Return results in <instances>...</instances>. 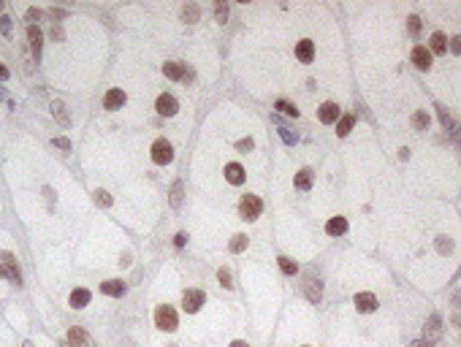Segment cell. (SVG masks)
Masks as SVG:
<instances>
[{
    "mask_svg": "<svg viewBox=\"0 0 461 347\" xmlns=\"http://www.w3.org/2000/svg\"><path fill=\"white\" fill-rule=\"evenodd\" d=\"M260 212H263V201H260L258 196H242V204H239V215H242L244 220H258L260 217Z\"/></svg>",
    "mask_w": 461,
    "mask_h": 347,
    "instance_id": "obj_1",
    "label": "cell"
},
{
    "mask_svg": "<svg viewBox=\"0 0 461 347\" xmlns=\"http://www.w3.org/2000/svg\"><path fill=\"white\" fill-rule=\"evenodd\" d=\"M155 323H158L160 331H174V328H177V312H174L169 304L158 306V309H155Z\"/></svg>",
    "mask_w": 461,
    "mask_h": 347,
    "instance_id": "obj_2",
    "label": "cell"
},
{
    "mask_svg": "<svg viewBox=\"0 0 461 347\" xmlns=\"http://www.w3.org/2000/svg\"><path fill=\"white\" fill-rule=\"evenodd\" d=\"M152 160H155L158 165H166V163L174 160V149H171V144L166 141V138H158V141L152 144Z\"/></svg>",
    "mask_w": 461,
    "mask_h": 347,
    "instance_id": "obj_3",
    "label": "cell"
},
{
    "mask_svg": "<svg viewBox=\"0 0 461 347\" xmlns=\"http://www.w3.org/2000/svg\"><path fill=\"white\" fill-rule=\"evenodd\" d=\"M412 65H415L418 71H429L431 68V52L418 44L415 49H412Z\"/></svg>",
    "mask_w": 461,
    "mask_h": 347,
    "instance_id": "obj_4",
    "label": "cell"
},
{
    "mask_svg": "<svg viewBox=\"0 0 461 347\" xmlns=\"http://www.w3.org/2000/svg\"><path fill=\"white\" fill-rule=\"evenodd\" d=\"M201 304H204V293L201 290H185V296H182L185 312H198V309H201Z\"/></svg>",
    "mask_w": 461,
    "mask_h": 347,
    "instance_id": "obj_5",
    "label": "cell"
},
{
    "mask_svg": "<svg viewBox=\"0 0 461 347\" xmlns=\"http://www.w3.org/2000/svg\"><path fill=\"white\" fill-rule=\"evenodd\" d=\"M177 109H179L177 98L169 95V92H163V95L158 98V111H160L163 117H174V114H177Z\"/></svg>",
    "mask_w": 461,
    "mask_h": 347,
    "instance_id": "obj_6",
    "label": "cell"
},
{
    "mask_svg": "<svg viewBox=\"0 0 461 347\" xmlns=\"http://www.w3.org/2000/svg\"><path fill=\"white\" fill-rule=\"evenodd\" d=\"M68 342L71 347H95V342H92V336L82 328H71L68 331Z\"/></svg>",
    "mask_w": 461,
    "mask_h": 347,
    "instance_id": "obj_7",
    "label": "cell"
},
{
    "mask_svg": "<svg viewBox=\"0 0 461 347\" xmlns=\"http://www.w3.org/2000/svg\"><path fill=\"white\" fill-rule=\"evenodd\" d=\"M125 101H128V98H125V92H122V90H109V92L103 95V106H106L109 111L122 109V106H125Z\"/></svg>",
    "mask_w": 461,
    "mask_h": 347,
    "instance_id": "obj_8",
    "label": "cell"
},
{
    "mask_svg": "<svg viewBox=\"0 0 461 347\" xmlns=\"http://www.w3.org/2000/svg\"><path fill=\"white\" fill-rule=\"evenodd\" d=\"M0 260H3V266H6V274L14 279V285H22V274H19V269H17V258L11 255V252H3Z\"/></svg>",
    "mask_w": 461,
    "mask_h": 347,
    "instance_id": "obj_9",
    "label": "cell"
},
{
    "mask_svg": "<svg viewBox=\"0 0 461 347\" xmlns=\"http://www.w3.org/2000/svg\"><path fill=\"white\" fill-rule=\"evenodd\" d=\"M320 122H326V125L339 122V106H337V103H331V101L320 106Z\"/></svg>",
    "mask_w": 461,
    "mask_h": 347,
    "instance_id": "obj_10",
    "label": "cell"
},
{
    "mask_svg": "<svg viewBox=\"0 0 461 347\" xmlns=\"http://www.w3.org/2000/svg\"><path fill=\"white\" fill-rule=\"evenodd\" d=\"M356 309L358 312H375L377 309V298L372 293H358L356 296Z\"/></svg>",
    "mask_w": 461,
    "mask_h": 347,
    "instance_id": "obj_11",
    "label": "cell"
},
{
    "mask_svg": "<svg viewBox=\"0 0 461 347\" xmlns=\"http://www.w3.org/2000/svg\"><path fill=\"white\" fill-rule=\"evenodd\" d=\"M296 57L301 60V63H312V57H315V44L312 41H298L296 44Z\"/></svg>",
    "mask_w": 461,
    "mask_h": 347,
    "instance_id": "obj_12",
    "label": "cell"
},
{
    "mask_svg": "<svg viewBox=\"0 0 461 347\" xmlns=\"http://www.w3.org/2000/svg\"><path fill=\"white\" fill-rule=\"evenodd\" d=\"M28 38H30V46H33V55H36V60H38V57H41V41H44L38 25H30V28H28Z\"/></svg>",
    "mask_w": 461,
    "mask_h": 347,
    "instance_id": "obj_13",
    "label": "cell"
},
{
    "mask_svg": "<svg viewBox=\"0 0 461 347\" xmlns=\"http://www.w3.org/2000/svg\"><path fill=\"white\" fill-rule=\"evenodd\" d=\"M225 179H228L231 185H242L244 182V168L239 163H228L225 165Z\"/></svg>",
    "mask_w": 461,
    "mask_h": 347,
    "instance_id": "obj_14",
    "label": "cell"
},
{
    "mask_svg": "<svg viewBox=\"0 0 461 347\" xmlns=\"http://www.w3.org/2000/svg\"><path fill=\"white\" fill-rule=\"evenodd\" d=\"M429 52H434V55H445V52H447V38H445V33H434L431 41H429Z\"/></svg>",
    "mask_w": 461,
    "mask_h": 347,
    "instance_id": "obj_15",
    "label": "cell"
},
{
    "mask_svg": "<svg viewBox=\"0 0 461 347\" xmlns=\"http://www.w3.org/2000/svg\"><path fill=\"white\" fill-rule=\"evenodd\" d=\"M87 304H90V290L76 288L71 293V306H73V309H82V306H87Z\"/></svg>",
    "mask_w": 461,
    "mask_h": 347,
    "instance_id": "obj_16",
    "label": "cell"
},
{
    "mask_svg": "<svg viewBox=\"0 0 461 347\" xmlns=\"http://www.w3.org/2000/svg\"><path fill=\"white\" fill-rule=\"evenodd\" d=\"M101 293H106V296H125V285L119 282V279H109V282L101 285Z\"/></svg>",
    "mask_w": 461,
    "mask_h": 347,
    "instance_id": "obj_17",
    "label": "cell"
},
{
    "mask_svg": "<svg viewBox=\"0 0 461 347\" xmlns=\"http://www.w3.org/2000/svg\"><path fill=\"white\" fill-rule=\"evenodd\" d=\"M326 231H329L331 236H339V233L347 231V220H345V217H331L329 225H326Z\"/></svg>",
    "mask_w": 461,
    "mask_h": 347,
    "instance_id": "obj_18",
    "label": "cell"
},
{
    "mask_svg": "<svg viewBox=\"0 0 461 347\" xmlns=\"http://www.w3.org/2000/svg\"><path fill=\"white\" fill-rule=\"evenodd\" d=\"M52 114H55V119H60V125H63V128H68V125H71L68 111H65V106L60 103V101H55V103H52Z\"/></svg>",
    "mask_w": 461,
    "mask_h": 347,
    "instance_id": "obj_19",
    "label": "cell"
},
{
    "mask_svg": "<svg viewBox=\"0 0 461 347\" xmlns=\"http://www.w3.org/2000/svg\"><path fill=\"white\" fill-rule=\"evenodd\" d=\"M163 73H166L169 79H174V82H177V79L185 76V65H179V63H166V65H163Z\"/></svg>",
    "mask_w": 461,
    "mask_h": 347,
    "instance_id": "obj_20",
    "label": "cell"
},
{
    "mask_svg": "<svg viewBox=\"0 0 461 347\" xmlns=\"http://www.w3.org/2000/svg\"><path fill=\"white\" fill-rule=\"evenodd\" d=\"M296 188L298 190H310L312 188V171L310 168H301L296 173Z\"/></svg>",
    "mask_w": 461,
    "mask_h": 347,
    "instance_id": "obj_21",
    "label": "cell"
},
{
    "mask_svg": "<svg viewBox=\"0 0 461 347\" xmlns=\"http://www.w3.org/2000/svg\"><path fill=\"white\" fill-rule=\"evenodd\" d=\"M353 125H356V117H353V114L339 117V122H337V133H339V136H347V133L353 130Z\"/></svg>",
    "mask_w": 461,
    "mask_h": 347,
    "instance_id": "obj_22",
    "label": "cell"
},
{
    "mask_svg": "<svg viewBox=\"0 0 461 347\" xmlns=\"http://www.w3.org/2000/svg\"><path fill=\"white\" fill-rule=\"evenodd\" d=\"M429 122H431V119H429L426 111H415V114H412V125H415L418 130H426V128H429Z\"/></svg>",
    "mask_w": 461,
    "mask_h": 347,
    "instance_id": "obj_23",
    "label": "cell"
},
{
    "mask_svg": "<svg viewBox=\"0 0 461 347\" xmlns=\"http://www.w3.org/2000/svg\"><path fill=\"white\" fill-rule=\"evenodd\" d=\"M304 290H306V296H310L312 301H318V298H320V282H315V279H306Z\"/></svg>",
    "mask_w": 461,
    "mask_h": 347,
    "instance_id": "obj_24",
    "label": "cell"
},
{
    "mask_svg": "<svg viewBox=\"0 0 461 347\" xmlns=\"http://www.w3.org/2000/svg\"><path fill=\"white\" fill-rule=\"evenodd\" d=\"M244 250H247V236L244 233H236L231 239V252H244Z\"/></svg>",
    "mask_w": 461,
    "mask_h": 347,
    "instance_id": "obj_25",
    "label": "cell"
},
{
    "mask_svg": "<svg viewBox=\"0 0 461 347\" xmlns=\"http://www.w3.org/2000/svg\"><path fill=\"white\" fill-rule=\"evenodd\" d=\"M198 14H201V11H198L196 3H188V6L182 9V17L188 19V22H198Z\"/></svg>",
    "mask_w": 461,
    "mask_h": 347,
    "instance_id": "obj_26",
    "label": "cell"
},
{
    "mask_svg": "<svg viewBox=\"0 0 461 347\" xmlns=\"http://www.w3.org/2000/svg\"><path fill=\"white\" fill-rule=\"evenodd\" d=\"M274 109H279L282 114H288V117H298V109L293 103H288V101H277V103H274Z\"/></svg>",
    "mask_w": 461,
    "mask_h": 347,
    "instance_id": "obj_27",
    "label": "cell"
},
{
    "mask_svg": "<svg viewBox=\"0 0 461 347\" xmlns=\"http://www.w3.org/2000/svg\"><path fill=\"white\" fill-rule=\"evenodd\" d=\"M279 269H282L285 274H296L298 263H296V260H290V258H279Z\"/></svg>",
    "mask_w": 461,
    "mask_h": 347,
    "instance_id": "obj_28",
    "label": "cell"
},
{
    "mask_svg": "<svg viewBox=\"0 0 461 347\" xmlns=\"http://www.w3.org/2000/svg\"><path fill=\"white\" fill-rule=\"evenodd\" d=\"M171 204L174 206L182 204V182H174V188H171Z\"/></svg>",
    "mask_w": 461,
    "mask_h": 347,
    "instance_id": "obj_29",
    "label": "cell"
},
{
    "mask_svg": "<svg viewBox=\"0 0 461 347\" xmlns=\"http://www.w3.org/2000/svg\"><path fill=\"white\" fill-rule=\"evenodd\" d=\"M215 14H217V22H228V3H217Z\"/></svg>",
    "mask_w": 461,
    "mask_h": 347,
    "instance_id": "obj_30",
    "label": "cell"
},
{
    "mask_svg": "<svg viewBox=\"0 0 461 347\" xmlns=\"http://www.w3.org/2000/svg\"><path fill=\"white\" fill-rule=\"evenodd\" d=\"M426 333H431V336H437V333H439V317L437 315L429 317V323H426Z\"/></svg>",
    "mask_w": 461,
    "mask_h": 347,
    "instance_id": "obj_31",
    "label": "cell"
},
{
    "mask_svg": "<svg viewBox=\"0 0 461 347\" xmlns=\"http://www.w3.org/2000/svg\"><path fill=\"white\" fill-rule=\"evenodd\" d=\"M217 277H220V285H223V288H231V285H233V282H231V271H228V269H220V271H217Z\"/></svg>",
    "mask_w": 461,
    "mask_h": 347,
    "instance_id": "obj_32",
    "label": "cell"
},
{
    "mask_svg": "<svg viewBox=\"0 0 461 347\" xmlns=\"http://www.w3.org/2000/svg\"><path fill=\"white\" fill-rule=\"evenodd\" d=\"M95 201L103 204V206H111V196L106 190H95Z\"/></svg>",
    "mask_w": 461,
    "mask_h": 347,
    "instance_id": "obj_33",
    "label": "cell"
},
{
    "mask_svg": "<svg viewBox=\"0 0 461 347\" xmlns=\"http://www.w3.org/2000/svg\"><path fill=\"white\" fill-rule=\"evenodd\" d=\"M407 22H410V36H418V33H420V19L418 17H410Z\"/></svg>",
    "mask_w": 461,
    "mask_h": 347,
    "instance_id": "obj_34",
    "label": "cell"
},
{
    "mask_svg": "<svg viewBox=\"0 0 461 347\" xmlns=\"http://www.w3.org/2000/svg\"><path fill=\"white\" fill-rule=\"evenodd\" d=\"M0 33H3V36H11V19L9 17L0 19Z\"/></svg>",
    "mask_w": 461,
    "mask_h": 347,
    "instance_id": "obj_35",
    "label": "cell"
},
{
    "mask_svg": "<svg viewBox=\"0 0 461 347\" xmlns=\"http://www.w3.org/2000/svg\"><path fill=\"white\" fill-rule=\"evenodd\" d=\"M279 136H282L288 144H296V136H293V133H290L288 128H279Z\"/></svg>",
    "mask_w": 461,
    "mask_h": 347,
    "instance_id": "obj_36",
    "label": "cell"
},
{
    "mask_svg": "<svg viewBox=\"0 0 461 347\" xmlns=\"http://www.w3.org/2000/svg\"><path fill=\"white\" fill-rule=\"evenodd\" d=\"M236 149H239V152H247V149H252V138H242V141L236 144Z\"/></svg>",
    "mask_w": 461,
    "mask_h": 347,
    "instance_id": "obj_37",
    "label": "cell"
},
{
    "mask_svg": "<svg viewBox=\"0 0 461 347\" xmlns=\"http://www.w3.org/2000/svg\"><path fill=\"white\" fill-rule=\"evenodd\" d=\"M55 146H60V149H71V141L65 136H60V138H55Z\"/></svg>",
    "mask_w": 461,
    "mask_h": 347,
    "instance_id": "obj_38",
    "label": "cell"
},
{
    "mask_svg": "<svg viewBox=\"0 0 461 347\" xmlns=\"http://www.w3.org/2000/svg\"><path fill=\"white\" fill-rule=\"evenodd\" d=\"M450 49L456 52V55H461V36H456V38H450Z\"/></svg>",
    "mask_w": 461,
    "mask_h": 347,
    "instance_id": "obj_39",
    "label": "cell"
},
{
    "mask_svg": "<svg viewBox=\"0 0 461 347\" xmlns=\"http://www.w3.org/2000/svg\"><path fill=\"white\" fill-rule=\"evenodd\" d=\"M450 250H453V244L445 242V239H439V252H450Z\"/></svg>",
    "mask_w": 461,
    "mask_h": 347,
    "instance_id": "obj_40",
    "label": "cell"
},
{
    "mask_svg": "<svg viewBox=\"0 0 461 347\" xmlns=\"http://www.w3.org/2000/svg\"><path fill=\"white\" fill-rule=\"evenodd\" d=\"M185 242H188V236H185V233H177V239H174V244H177V247H185Z\"/></svg>",
    "mask_w": 461,
    "mask_h": 347,
    "instance_id": "obj_41",
    "label": "cell"
},
{
    "mask_svg": "<svg viewBox=\"0 0 461 347\" xmlns=\"http://www.w3.org/2000/svg\"><path fill=\"white\" fill-rule=\"evenodd\" d=\"M28 17H30V19H38V17H41V11H38V9H30Z\"/></svg>",
    "mask_w": 461,
    "mask_h": 347,
    "instance_id": "obj_42",
    "label": "cell"
},
{
    "mask_svg": "<svg viewBox=\"0 0 461 347\" xmlns=\"http://www.w3.org/2000/svg\"><path fill=\"white\" fill-rule=\"evenodd\" d=\"M0 79H9V68H6L3 63H0Z\"/></svg>",
    "mask_w": 461,
    "mask_h": 347,
    "instance_id": "obj_43",
    "label": "cell"
},
{
    "mask_svg": "<svg viewBox=\"0 0 461 347\" xmlns=\"http://www.w3.org/2000/svg\"><path fill=\"white\" fill-rule=\"evenodd\" d=\"M412 347H431V342H412Z\"/></svg>",
    "mask_w": 461,
    "mask_h": 347,
    "instance_id": "obj_44",
    "label": "cell"
},
{
    "mask_svg": "<svg viewBox=\"0 0 461 347\" xmlns=\"http://www.w3.org/2000/svg\"><path fill=\"white\" fill-rule=\"evenodd\" d=\"M231 347H247V342H242V339H236V342H233Z\"/></svg>",
    "mask_w": 461,
    "mask_h": 347,
    "instance_id": "obj_45",
    "label": "cell"
},
{
    "mask_svg": "<svg viewBox=\"0 0 461 347\" xmlns=\"http://www.w3.org/2000/svg\"><path fill=\"white\" fill-rule=\"evenodd\" d=\"M22 347H33V342H25V344H22Z\"/></svg>",
    "mask_w": 461,
    "mask_h": 347,
    "instance_id": "obj_46",
    "label": "cell"
},
{
    "mask_svg": "<svg viewBox=\"0 0 461 347\" xmlns=\"http://www.w3.org/2000/svg\"><path fill=\"white\" fill-rule=\"evenodd\" d=\"M63 347H71V342H63Z\"/></svg>",
    "mask_w": 461,
    "mask_h": 347,
    "instance_id": "obj_47",
    "label": "cell"
},
{
    "mask_svg": "<svg viewBox=\"0 0 461 347\" xmlns=\"http://www.w3.org/2000/svg\"><path fill=\"white\" fill-rule=\"evenodd\" d=\"M0 9H3V3H0Z\"/></svg>",
    "mask_w": 461,
    "mask_h": 347,
    "instance_id": "obj_48",
    "label": "cell"
}]
</instances>
